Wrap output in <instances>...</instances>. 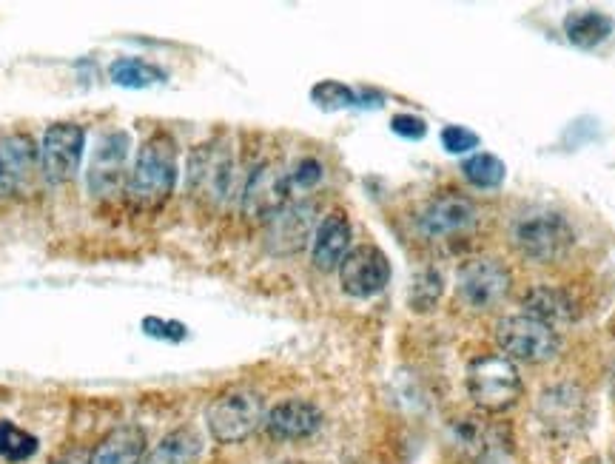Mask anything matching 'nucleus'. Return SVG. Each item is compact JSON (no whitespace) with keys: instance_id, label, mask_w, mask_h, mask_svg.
Masks as SVG:
<instances>
[{"instance_id":"9d476101","label":"nucleus","mask_w":615,"mask_h":464,"mask_svg":"<svg viewBox=\"0 0 615 464\" xmlns=\"http://www.w3.org/2000/svg\"><path fill=\"white\" fill-rule=\"evenodd\" d=\"M336 271H339L342 291L354 299L376 297L391 282V262L385 257V251L371 245V242L351 248L348 257L342 260V265Z\"/></svg>"},{"instance_id":"bb28decb","label":"nucleus","mask_w":615,"mask_h":464,"mask_svg":"<svg viewBox=\"0 0 615 464\" xmlns=\"http://www.w3.org/2000/svg\"><path fill=\"white\" fill-rule=\"evenodd\" d=\"M439 297H442V274L439 271L428 268V271L413 277V282H410V308L430 311L439 302Z\"/></svg>"},{"instance_id":"a878e982","label":"nucleus","mask_w":615,"mask_h":464,"mask_svg":"<svg viewBox=\"0 0 615 464\" xmlns=\"http://www.w3.org/2000/svg\"><path fill=\"white\" fill-rule=\"evenodd\" d=\"M311 100L317 103L319 109L334 112V109H351L359 103V97L351 86L339 83V80H322L311 89Z\"/></svg>"},{"instance_id":"0eeeda50","label":"nucleus","mask_w":615,"mask_h":464,"mask_svg":"<svg viewBox=\"0 0 615 464\" xmlns=\"http://www.w3.org/2000/svg\"><path fill=\"white\" fill-rule=\"evenodd\" d=\"M86 131L77 123H52L40 140V174L52 186L72 183L83 163Z\"/></svg>"},{"instance_id":"412c9836","label":"nucleus","mask_w":615,"mask_h":464,"mask_svg":"<svg viewBox=\"0 0 615 464\" xmlns=\"http://www.w3.org/2000/svg\"><path fill=\"white\" fill-rule=\"evenodd\" d=\"M203 453V436L194 427H177L163 436L143 464H194Z\"/></svg>"},{"instance_id":"393cba45","label":"nucleus","mask_w":615,"mask_h":464,"mask_svg":"<svg viewBox=\"0 0 615 464\" xmlns=\"http://www.w3.org/2000/svg\"><path fill=\"white\" fill-rule=\"evenodd\" d=\"M38 436H32L29 430L12 425L9 419H0V459L18 464L29 462L38 453Z\"/></svg>"},{"instance_id":"5701e85b","label":"nucleus","mask_w":615,"mask_h":464,"mask_svg":"<svg viewBox=\"0 0 615 464\" xmlns=\"http://www.w3.org/2000/svg\"><path fill=\"white\" fill-rule=\"evenodd\" d=\"M109 75L117 86H126V89H146L151 83H160L166 80V72L151 66L140 57H120L109 66Z\"/></svg>"},{"instance_id":"2eb2a0df","label":"nucleus","mask_w":615,"mask_h":464,"mask_svg":"<svg viewBox=\"0 0 615 464\" xmlns=\"http://www.w3.org/2000/svg\"><path fill=\"white\" fill-rule=\"evenodd\" d=\"M262 425L280 442H302L322 427V410L308 399H285L265 413Z\"/></svg>"},{"instance_id":"6ab92c4d","label":"nucleus","mask_w":615,"mask_h":464,"mask_svg":"<svg viewBox=\"0 0 615 464\" xmlns=\"http://www.w3.org/2000/svg\"><path fill=\"white\" fill-rule=\"evenodd\" d=\"M524 314L539 319L544 325L556 328L564 322H573L576 319V302L567 291L553 288V285H536L533 291L524 294Z\"/></svg>"},{"instance_id":"6e6552de","label":"nucleus","mask_w":615,"mask_h":464,"mask_svg":"<svg viewBox=\"0 0 615 464\" xmlns=\"http://www.w3.org/2000/svg\"><path fill=\"white\" fill-rule=\"evenodd\" d=\"M285 203H291L288 168L277 166L271 160H260L245 171L243 188H240L243 214H248L251 220L268 223Z\"/></svg>"},{"instance_id":"1a4fd4ad","label":"nucleus","mask_w":615,"mask_h":464,"mask_svg":"<svg viewBox=\"0 0 615 464\" xmlns=\"http://www.w3.org/2000/svg\"><path fill=\"white\" fill-rule=\"evenodd\" d=\"M536 416H539L541 425L547 427V433L570 439L590 425V399L584 390L578 385H570V382L550 385V388L541 390L539 402H536Z\"/></svg>"},{"instance_id":"2f4dec72","label":"nucleus","mask_w":615,"mask_h":464,"mask_svg":"<svg viewBox=\"0 0 615 464\" xmlns=\"http://www.w3.org/2000/svg\"><path fill=\"white\" fill-rule=\"evenodd\" d=\"M282 464H305V462H282Z\"/></svg>"},{"instance_id":"ddd939ff","label":"nucleus","mask_w":615,"mask_h":464,"mask_svg":"<svg viewBox=\"0 0 615 464\" xmlns=\"http://www.w3.org/2000/svg\"><path fill=\"white\" fill-rule=\"evenodd\" d=\"M131 137L129 131H109L94 146L92 160L86 168V186L94 197H112L120 191L129 171Z\"/></svg>"},{"instance_id":"39448f33","label":"nucleus","mask_w":615,"mask_h":464,"mask_svg":"<svg viewBox=\"0 0 615 464\" xmlns=\"http://www.w3.org/2000/svg\"><path fill=\"white\" fill-rule=\"evenodd\" d=\"M265 422V405L260 393L248 388L225 390L205 410V425L208 433L220 445H237L245 442L257 427Z\"/></svg>"},{"instance_id":"20e7f679","label":"nucleus","mask_w":615,"mask_h":464,"mask_svg":"<svg viewBox=\"0 0 615 464\" xmlns=\"http://www.w3.org/2000/svg\"><path fill=\"white\" fill-rule=\"evenodd\" d=\"M243 177L237 171L234 154L228 146L211 140L191 151L188 157V191L211 203H225L228 197H240Z\"/></svg>"},{"instance_id":"f257e3e1","label":"nucleus","mask_w":615,"mask_h":464,"mask_svg":"<svg viewBox=\"0 0 615 464\" xmlns=\"http://www.w3.org/2000/svg\"><path fill=\"white\" fill-rule=\"evenodd\" d=\"M177 143L171 134L157 131L137 149L129 171V194L146 208H160L177 186Z\"/></svg>"},{"instance_id":"aec40b11","label":"nucleus","mask_w":615,"mask_h":464,"mask_svg":"<svg viewBox=\"0 0 615 464\" xmlns=\"http://www.w3.org/2000/svg\"><path fill=\"white\" fill-rule=\"evenodd\" d=\"M615 32V20L598 9H576L564 18V35L576 49H598Z\"/></svg>"},{"instance_id":"9b49d317","label":"nucleus","mask_w":615,"mask_h":464,"mask_svg":"<svg viewBox=\"0 0 615 464\" xmlns=\"http://www.w3.org/2000/svg\"><path fill=\"white\" fill-rule=\"evenodd\" d=\"M510 271L504 268V262L479 257V260H467L459 268L456 277V291L473 311H493L510 291Z\"/></svg>"},{"instance_id":"c756f323","label":"nucleus","mask_w":615,"mask_h":464,"mask_svg":"<svg viewBox=\"0 0 615 464\" xmlns=\"http://www.w3.org/2000/svg\"><path fill=\"white\" fill-rule=\"evenodd\" d=\"M143 331L154 339H166V342H183L188 328L177 319H160V316H146L143 319Z\"/></svg>"},{"instance_id":"f03ea898","label":"nucleus","mask_w":615,"mask_h":464,"mask_svg":"<svg viewBox=\"0 0 615 464\" xmlns=\"http://www.w3.org/2000/svg\"><path fill=\"white\" fill-rule=\"evenodd\" d=\"M465 385L476 408L487 410V413L510 410L524 393L522 373L516 368V362H510L504 353H482L470 359Z\"/></svg>"},{"instance_id":"a211bd4d","label":"nucleus","mask_w":615,"mask_h":464,"mask_svg":"<svg viewBox=\"0 0 615 464\" xmlns=\"http://www.w3.org/2000/svg\"><path fill=\"white\" fill-rule=\"evenodd\" d=\"M146 459V433L140 425H120L109 430L86 464H143Z\"/></svg>"},{"instance_id":"c85d7f7f","label":"nucleus","mask_w":615,"mask_h":464,"mask_svg":"<svg viewBox=\"0 0 615 464\" xmlns=\"http://www.w3.org/2000/svg\"><path fill=\"white\" fill-rule=\"evenodd\" d=\"M479 134L470 131L467 126H445L442 129V146L448 154H467V151L479 149Z\"/></svg>"},{"instance_id":"4be33fe9","label":"nucleus","mask_w":615,"mask_h":464,"mask_svg":"<svg viewBox=\"0 0 615 464\" xmlns=\"http://www.w3.org/2000/svg\"><path fill=\"white\" fill-rule=\"evenodd\" d=\"M450 445L456 447L462 456H467V459L479 462L487 453V447H490V433H487V427L479 419L465 416V419H456L450 425Z\"/></svg>"},{"instance_id":"cd10ccee","label":"nucleus","mask_w":615,"mask_h":464,"mask_svg":"<svg viewBox=\"0 0 615 464\" xmlns=\"http://www.w3.org/2000/svg\"><path fill=\"white\" fill-rule=\"evenodd\" d=\"M322 177H325V168H322L317 157H302L297 166L288 168L291 191H308V188L319 186Z\"/></svg>"},{"instance_id":"7c9ffc66","label":"nucleus","mask_w":615,"mask_h":464,"mask_svg":"<svg viewBox=\"0 0 615 464\" xmlns=\"http://www.w3.org/2000/svg\"><path fill=\"white\" fill-rule=\"evenodd\" d=\"M391 131L405 140H422L428 134V123L416 114H396L391 120Z\"/></svg>"},{"instance_id":"f3484780","label":"nucleus","mask_w":615,"mask_h":464,"mask_svg":"<svg viewBox=\"0 0 615 464\" xmlns=\"http://www.w3.org/2000/svg\"><path fill=\"white\" fill-rule=\"evenodd\" d=\"M351 251V223L345 211H331L319 220L311 240V262L319 271H336Z\"/></svg>"},{"instance_id":"dca6fc26","label":"nucleus","mask_w":615,"mask_h":464,"mask_svg":"<svg viewBox=\"0 0 615 464\" xmlns=\"http://www.w3.org/2000/svg\"><path fill=\"white\" fill-rule=\"evenodd\" d=\"M479 211L476 205L470 203L467 197L459 194H445V197H436L430 200L422 214H419V231L430 237V240H439V237H450V234H459L470 225L476 223Z\"/></svg>"},{"instance_id":"b1692460","label":"nucleus","mask_w":615,"mask_h":464,"mask_svg":"<svg viewBox=\"0 0 615 464\" xmlns=\"http://www.w3.org/2000/svg\"><path fill=\"white\" fill-rule=\"evenodd\" d=\"M462 174H465V180L470 186L487 191V188L502 186L504 177H507V166H504L496 154L479 151V154L467 157L465 163H462Z\"/></svg>"},{"instance_id":"4468645a","label":"nucleus","mask_w":615,"mask_h":464,"mask_svg":"<svg viewBox=\"0 0 615 464\" xmlns=\"http://www.w3.org/2000/svg\"><path fill=\"white\" fill-rule=\"evenodd\" d=\"M40 168V149L29 134H0V200L15 197Z\"/></svg>"},{"instance_id":"7ed1b4c3","label":"nucleus","mask_w":615,"mask_h":464,"mask_svg":"<svg viewBox=\"0 0 615 464\" xmlns=\"http://www.w3.org/2000/svg\"><path fill=\"white\" fill-rule=\"evenodd\" d=\"M510 242L524 260L550 265V262H559L573 248L576 234L556 211H533L513 223Z\"/></svg>"},{"instance_id":"f8f14e48","label":"nucleus","mask_w":615,"mask_h":464,"mask_svg":"<svg viewBox=\"0 0 615 464\" xmlns=\"http://www.w3.org/2000/svg\"><path fill=\"white\" fill-rule=\"evenodd\" d=\"M317 225V205L308 200H291L265 223V245L277 257L299 254L305 245H311Z\"/></svg>"},{"instance_id":"423d86ee","label":"nucleus","mask_w":615,"mask_h":464,"mask_svg":"<svg viewBox=\"0 0 615 464\" xmlns=\"http://www.w3.org/2000/svg\"><path fill=\"white\" fill-rule=\"evenodd\" d=\"M496 342L510 362H524V365L550 362L561 351L559 331L527 314L499 319L496 322Z\"/></svg>"}]
</instances>
